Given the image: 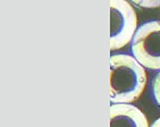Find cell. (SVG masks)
Here are the masks:
<instances>
[{"instance_id":"obj_4","label":"cell","mask_w":160,"mask_h":127,"mask_svg":"<svg viewBox=\"0 0 160 127\" xmlns=\"http://www.w3.org/2000/svg\"><path fill=\"white\" fill-rule=\"evenodd\" d=\"M110 125L148 127L147 117L136 106L130 103H114L110 106Z\"/></svg>"},{"instance_id":"obj_6","label":"cell","mask_w":160,"mask_h":127,"mask_svg":"<svg viewBox=\"0 0 160 127\" xmlns=\"http://www.w3.org/2000/svg\"><path fill=\"white\" fill-rule=\"evenodd\" d=\"M152 87H153L154 98L156 100L157 104L160 106V72L155 76L153 83H152Z\"/></svg>"},{"instance_id":"obj_3","label":"cell","mask_w":160,"mask_h":127,"mask_svg":"<svg viewBox=\"0 0 160 127\" xmlns=\"http://www.w3.org/2000/svg\"><path fill=\"white\" fill-rule=\"evenodd\" d=\"M132 52L135 59L149 69L160 70V21L141 25L134 34Z\"/></svg>"},{"instance_id":"obj_2","label":"cell","mask_w":160,"mask_h":127,"mask_svg":"<svg viewBox=\"0 0 160 127\" xmlns=\"http://www.w3.org/2000/svg\"><path fill=\"white\" fill-rule=\"evenodd\" d=\"M137 30V15L126 0H110V50L127 45Z\"/></svg>"},{"instance_id":"obj_1","label":"cell","mask_w":160,"mask_h":127,"mask_svg":"<svg viewBox=\"0 0 160 127\" xmlns=\"http://www.w3.org/2000/svg\"><path fill=\"white\" fill-rule=\"evenodd\" d=\"M147 84L144 66L135 57L116 54L110 57V101L131 103L142 94Z\"/></svg>"},{"instance_id":"obj_5","label":"cell","mask_w":160,"mask_h":127,"mask_svg":"<svg viewBox=\"0 0 160 127\" xmlns=\"http://www.w3.org/2000/svg\"><path fill=\"white\" fill-rule=\"evenodd\" d=\"M133 3L144 8H158L160 7V0H131Z\"/></svg>"},{"instance_id":"obj_7","label":"cell","mask_w":160,"mask_h":127,"mask_svg":"<svg viewBox=\"0 0 160 127\" xmlns=\"http://www.w3.org/2000/svg\"><path fill=\"white\" fill-rule=\"evenodd\" d=\"M152 126H160V117L155 121V122L152 124Z\"/></svg>"}]
</instances>
